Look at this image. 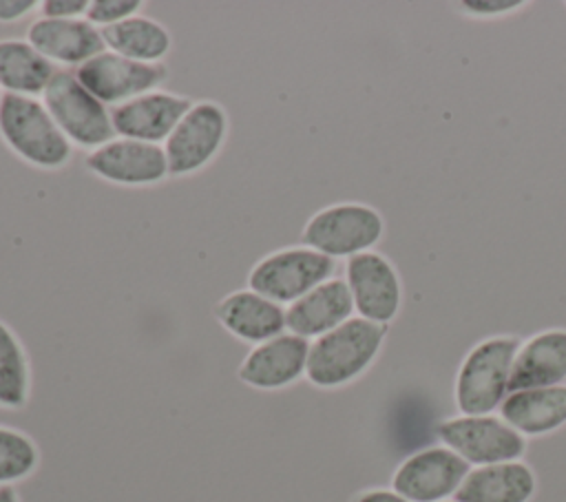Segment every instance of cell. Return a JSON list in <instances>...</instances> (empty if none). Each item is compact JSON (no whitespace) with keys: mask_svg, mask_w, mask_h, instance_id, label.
I'll return each instance as SVG.
<instances>
[{"mask_svg":"<svg viewBox=\"0 0 566 502\" xmlns=\"http://www.w3.org/2000/svg\"><path fill=\"white\" fill-rule=\"evenodd\" d=\"M555 385H566V327H548L520 343L509 394Z\"/></svg>","mask_w":566,"mask_h":502,"instance_id":"cell-15","label":"cell"},{"mask_svg":"<svg viewBox=\"0 0 566 502\" xmlns=\"http://www.w3.org/2000/svg\"><path fill=\"white\" fill-rule=\"evenodd\" d=\"M345 283L358 316L389 325L402 303V285L396 268L380 252H363L347 259Z\"/></svg>","mask_w":566,"mask_h":502,"instance_id":"cell-11","label":"cell"},{"mask_svg":"<svg viewBox=\"0 0 566 502\" xmlns=\"http://www.w3.org/2000/svg\"><path fill=\"white\" fill-rule=\"evenodd\" d=\"M27 42L35 46L49 62L77 66L93 60L106 49L99 29L84 18H40L29 27Z\"/></svg>","mask_w":566,"mask_h":502,"instance_id":"cell-17","label":"cell"},{"mask_svg":"<svg viewBox=\"0 0 566 502\" xmlns=\"http://www.w3.org/2000/svg\"><path fill=\"white\" fill-rule=\"evenodd\" d=\"M0 135L29 164L60 168L71 159V142L60 130L44 102L2 93Z\"/></svg>","mask_w":566,"mask_h":502,"instance_id":"cell-3","label":"cell"},{"mask_svg":"<svg viewBox=\"0 0 566 502\" xmlns=\"http://www.w3.org/2000/svg\"><path fill=\"white\" fill-rule=\"evenodd\" d=\"M86 166L97 177L122 186H150L168 177L166 153L159 144L113 137L86 155Z\"/></svg>","mask_w":566,"mask_h":502,"instance_id":"cell-12","label":"cell"},{"mask_svg":"<svg viewBox=\"0 0 566 502\" xmlns=\"http://www.w3.org/2000/svg\"><path fill=\"white\" fill-rule=\"evenodd\" d=\"M436 438L475 467L522 460L526 438L500 416H451L438 422Z\"/></svg>","mask_w":566,"mask_h":502,"instance_id":"cell-5","label":"cell"},{"mask_svg":"<svg viewBox=\"0 0 566 502\" xmlns=\"http://www.w3.org/2000/svg\"><path fill=\"white\" fill-rule=\"evenodd\" d=\"M522 338L495 334L478 341L460 360L453 402L462 416H486L509 396V380Z\"/></svg>","mask_w":566,"mask_h":502,"instance_id":"cell-2","label":"cell"},{"mask_svg":"<svg viewBox=\"0 0 566 502\" xmlns=\"http://www.w3.org/2000/svg\"><path fill=\"white\" fill-rule=\"evenodd\" d=\"M334 259L312 248H285L263 257L248 276L250 290L276 301L294 303L334 274Z\"/></svg>","mask_w":566,"mask_h":502,"instance_id":"cell-7","label":"cell"},{"mask_svg":"<svg viewBox=\"0 0 566 502\" xmlns=\"http://www.w3.org/2000/svg\"><path fill=\"white\" fill-rule=\"evenodd\" d=\"M44 106L66 139L77 146L95 150L115 135L106 104L88 93L69 71H55L44 91Z\"/></svg>","mask_w":566,"mask_h":502,"instance_id":"cell-6","label":"cell"},{"mask_svg":"<svg viewBox=\"0 0 566 502\" xmlns=\"http://www.w3.org/2000/svg\"><path fill=\"white\" fill-rule=\"evenodd\" d=\"M442 502H455V500H442Z\"/></svg>","mask_w":566,"mask_h":502,"instance_id":"cell-31","label":"cell"},{"mask_svg":"<svg viewBox=\"0 0 566 502\" xmlns=\"http://www.w3.org/2000/svg\"><path fill=\"white\" fill-rule=\"evenodd\" d=\"M497 411L524 438L553 433L566 425V385L511 391Z\"/></svg>","mask_w":566,"mask_h":502,"instance_id":"cell-20","label":"cell"},{"mask_svg":"<svg viewBox=\"0 0 566 502\" xmlns=\"http://www.w3.org/2000/svg\"><path fill=\"white\" fill-rule=\"evenodd\" d=\"M219 323L245 343H265L285 330V310L281 303L254 292L237 290L228 294L214 310Z\"/></svg>","mask_w":566,"mask_h":502,"instance_id":"cell-18","label":"cell"},{"mask_svg":"<svg viewBox=\"0 0 566 502\" xmlns=\"http://www.w3.org/2000/svg\"><path fill=\"white\" fill-rule=\"evenodd\" d=\"M88 0H44L40 2L42 18H53V20H73L82 18L88 11Z\"/></svg>","mask_w":566,"mask_h":502,"instance_id":"cell-27","label":"cell"},{"mask_svg":"<svg viewBox=\"0 0 566 502\" xmlns=\"http://www.w3.org/2000/svg\"><path fill=\"white\" fill-rule=\"evenodd\" d=\"M387 325L352 316L310 343L305 376L321 389H336L360 378L378 358Z\"/></svg>","mask_w":566,"mask_h":502,"instance_id":"cell-1","label":"cell"},{"mask_svg":"<svg viewBox=\"0 0 566 502\" xmlns=\"http://www.w3.org/2000/svg\"><path fill=\"white\" fill-rule=\"evenodd\" d=\"M526 2L524 0H464L458 7L467 15L475 18H493V15H506L517 9H522Z\"/></svg>","mask_w":566,"mask_h":502,"instance_id":"cell-26","label":"cell"},{"mask_svg":"<svg viewBox=\"0 0 566 502\" xmlns=\"http://www.w3.org/2000/svg\"><path fill=\"white\" fill-rule=\"evenodd\" d=\"M29 398V360L18 336L0 321V407L18 409Z\"/></svg>","mask_w":566,"mask_h":502,"instance_id":"cell-23","label":"cell"},{"mask_svg":"<svg viewBox=\"0 0 566 502\" xmlns=\"http://www.w3.org/2000/svg\"><path fill=\"white\" fill-rule=\"evenodd\" d=\"M38 462V447L27 433L0 427V487L24 480L35 471Z\"/></svg>","mask_w":566,"mask_h":502,"instance_id":"cell-24","label":"cell"},{"mask_svg":"<svg viewBox=\"0 0 566 502\" xmlns=\"http://www.w3.org/2000/svg\"><path fill=\"white\" fill-rule=\"evenodd\" d=\"M354 301L345 279H327L285 310V327L301 338H318L349 321Z\"/></svg>","mask_w":566,"mask_h":502,"instance_id":"cell-16","label":"cell"},{"mask_svg":"<svg viewBox=\"0 0 566 502\" xmlns=\"http://www.w3.org/2000/svg\"><path fill=\"white\" fill-rule=\"evenodd\" d=\"M139 9H142L139 0H93L88 4L86 20L93 27L106 29V27L119 24V22L137 15Z\"/></svg>","mask_w":566,"mask_h":502,"instance_id":"cell-25","label":"cell"},{"mask_svg":"<svg viewBox=\"0 0 566 502\" xmlns=\"http://www.w3.org/2000/svg\"><path fill=\"white\" fill-rule=\"evenodd\" d=\"M226 133L228 117L219 104H192L164 142L168 175L181 177L203 168L221 148Z\"/></svg>","mask_w":566,"mask_h":502,"instance_id":"cell-9","label":"cell"},{"mask_svg":"<svg viewBox=\"0 0 566 502\" xmlns=\"http://www.w3.org/2000/svg\"><path fill=\"white\" fill-rule=\"evenodd\" d=\"M75 77L102 104L119 106L155 91L168 77V71L164 64H144L113 51H102L93 60L77 66Z\"/></svg>","mask_w":566,"mask_h":502,"instance_id":"cell-10","label":"cell"},{"mask_svg":"<svg viewBox=\"0 0 566 502\" xmlns=\"http://www.w3.org/2000/svg\"><path fill=\"white\" fill-rule=\"evenodd\" d=\"M192 102L188 97L150 91L135 100H128L111 111L113 130L128 139L148 144L166 142L177 122L188 113Z\"/></svg>","mask_w":566,"mask_h":502,"instance_id":"cell-14","label":"cell"},{"mask_svg":"<svg viewBox=\"0 0 566 502\" xmlns=\"http://www.w3.org/2000/svg\"><path fill=\"white\" fill-rule=\"evenodd\" d=\"M55 75L53 64L29 42L0 40V86L4 93L35 97Z\"/></svg>","mask_w":566,"mask_h":502,"instance_id":"cell-21","label":"cell"},{"mask_svg":"<svg viewBox=\"0 0 566 502\" xmlns=\"http://www.w3.org/2000/svg\"><path fill=\"white\" fill-rule=\"evenodd\" d=\"M0 502H20V498L11 484L0 487Z\"/></svg>","mask_w":566,"mask_h":502,"instance_id":"cell-30","label":"cell"},{"mask_svg":"<svg viewBox=\"0 0 566 502\" xmlns=\"http://www.w3.org/2000/svg\"><path fill=\"white\" fill-rule=\"evenodd\" d=\"M537 491L535 471L522 462H500L475 467L467 473L455 502H531Z\"/></svg>","mask_w":566,"mask_h":502,"instance_id":"cell-19","label":"cell"},{"mask_svg":"<svg viewBox=\"0 0 566 502\" xmlns=\"http://www.w3.org/2000/svg\"><path fill=\"white\" fill-rule=\"evenodd\" d=\"M354 502H411L407 498H402L400 493H396L394 489H385V487H374V489H365L360 491Z\"/></svg>","mask_w":566,"mask_h":502,"instance_id":"cell-29","label":"cell"},{"mask_svg":"<svg viewBox=\"0 0 566 502\" xmlns=\"http://www.w3.org/2000/svg\"><path fill=\"white\" fill-rule=\"evenodd\" d=\"M471 464L444 445L422 447L398 462L391 489L411 502H442L460 489Z\"/></svg>","mask_w":566,"mask_h":502,"instance_id":"cell-8","label":"cell"},{"mask_svg":"<svg viewBox=\"0 0 566 502\" xmlns=\"http://www.w3.org/2000/svg\"><path fill=\"white\" fill-rule=\"evenodd\" d=\"M382 215L367 203H334L314 212L303 232L301 241L329 259H352L369 252L382 237Z\"/></svg>","mask_w":566,"mask_h":502,"instance_id":"cell-4","label":"cell"},{"mask_svg":"<svg viewBox=\"0 0 566 502\" xmlns=\"http://www.w3.org/2000/svg\"><path fill=\"white\" fill-rule=\"evenodd\" d=\"M307 354V338L283 332L248 352L239 367V378L254 389H283L305 374Z\"/></svg>","mask_w":566,"mask_h":502,"instance_id":"cell-13","label":"cell"},{"mask_svg":"<svg viewBox=\"0 0 566 502\" xmlns=\"http://www.w3.org/2000/svg\"><path fill=\"white\" fill-rule=\"evenodd\" d=\"M104 46L113 53L144 62V64H159L170 49L168 31L146 15H133L119 24L99 29Z\"/></svg>","mask_w":566,"mask_h":502,"instance_id":"cell-22","label":"cell"},{"mask_svg":"<svg viewBox=\"0 0 566 502\" xmlns=\"http://www.w3.org/2000/svg\"><path fill=\"white\" fill-rule=\"evenodd\" d=\"M35 7L33 0H0V22H13Z\"/></svg>","mask_w":566,"mask_h":502,"instance_id":"cell-28","label":"cell"}]
</instances>
